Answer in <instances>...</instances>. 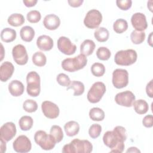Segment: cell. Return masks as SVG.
I'll return each instance as SVG.
<instances>
[{
    "mask_svg": "<svg viewBox=\"0 0 153 153\" xmlns=\"http://www.w3.org/2000/svg\"><path fill=\"white\" fill-rule=\"evenodd\" d=\"M126 139V130L120 126H116L112 131H107L103 136L104 144L111 148V152H123L125 147L124 141Z\"/></svg>",
    "mask_w": 153,
    "mask_h": 153,
    "instance_id": "1",
    "label": "cell"
},
{
    "mask_svg": "<svg viewBox=\"0 0 153 153\" xmlns=\"http://www.w3.org/2000/svg\"><path fill=\"white\" fill-rule=\"evenodd\" d=\"M93 151V145L88 140L75 139L63 146V153H89Z\"/></svg>",
    "mask_w": 153,
    "mask_h": 153,
    "instance_id": "2",
    "label": "cell"
},
{
    "mask_svg": "<svg viewBox=\"0 0 153 153\" xmlns=\"http://www.w3.org/2000/svg\"><path fill=\"white\" fill-rule=\"evenodd\" d=\"M87 63V57L79 54L73 58H67L64 59L61 63L62 68L68 72H74L84 68Z\"/></svg>",
    "mask_w": 153,
    "mask_h": 153,
    "instance_id": "3",
    "label": "cell"
},
{
    "mask_svg": "<svg viewBox=\"0 0 153 153\" xmlns=\"http://www.w3.org/2000/svg\"><path fill=\"white\" fill-rule=\"evenodd\" d=\"M137 58V54L135 50L127 49L117 51L114 57V61L118 65L130 66L134 63Z\"/></svg>",
    "mask_w": 153,
    "mask_h": 153,
    "instance_id": "4",
    "label": "cell"
},
{
    "mask_svg": "<svg viewBox=\"0 0 153 153\" xmlns=\"http://www.w3.org/2000/svg\"><path fill=\"white\" fill-rule=\"evenodd\" d=\"M40 76L35 71L29 72L26 76L27 93L32 97H37L41 91Z\"/></svg>",
    "mask_w": 153,
    "mask_h": 153,
    "instance_id": "5",
    "label": "cell"
},
{
    "mask_svg": "<svg viewBox=\"0 0 153 153\" xmlns=\"http://www.w3.org/2000/svg\"><path fill=\"white\" fill-rule=\"evenodd\" d=\"M34 140L37 145L45 151L53 149L56 143L53 137L43 130H38L35 133Z\"/></svg>",
    "mask_w": 153,
    "mask_h": 153,
    "instance_id": "6",
    "label": "cell"
},
{
    "mask_svg": "<svg viewBox=\"0 0 153 153\" xmlns=\"http://www.w3.org/2000/svg\"><path fill=\"white\" fill-rule=\"evenodd\" d=\"M106 91V86L102 82H94L88 91L87 98L89 102L96 103L99 102Z\"/></svg>",
    "mask_w": 153,
    "mask_h": 153,
    "instance_id": "7",
    "label": "cell"
},
{
    "mask_svg": "<svg viewBox=\"0 0 153 153\" xmlns=\"http://www.w3.org/2000/svg\"><path fill=\"white\" fill-rule=\"evenodd\" d=\"M102 21L101 13L96 9H92L87 12L84 19V25L89 29H96L99 27Z\"/></svg>",
    "mask_w": 153,
    "mask_h": 153,
    "instance_id": "8",
    "label": "cell"
},
{
    "mask_svg": "<svg viewBox=\"0 0 153 153\" xmlns=\"http://www.w3.org/2000/svg\"><path fill=\"white\" fill-rule=\"evenodd\" d=\"M112 82L117 88L126 87L128 83V73L124 69H116L112 73Z\"/></svg>",
    "mask_w": 153,
    "mask_h": 153,
    "instance_id": "9",
    "label": "cell"
},
{
    "mask_svg": "<svg viewBox=\"0 0 153 153\" xmlns=\"http://www.w3.org/2000/svg\"><path fill=\"white\" fill-rule=\"evenodd\" d=\"M14 150L19 153H26L30 151L32 148L31 142L25 135L18 136L13 144Z\"/></svg>",
    "mask_w": 153,
    "mask_h": 153,
    "instance_id": "10",
    "label": "cell"
},
{
    "mask_svg": "<svg viewBox=\"0 0 153 153\" xmlns=\"http://www.w3.org/2000/svg\"><path fill=\"white\" fill-rule=\"evenodd\" d=\"M12 55L14 62L19 65H25L28 61V55L25 47L17 44L13 48Z\"/></svg>",
    "mask_w": 153,
    "mask_h": 153,
    "instance_id": "11",
    "label": "cell"
},
{
    "mask_svg": "<svg viewBox=\"0 0 153 153\" xmlns=\"http://www.w3.org/2000/svg\"><path fill=\"white\" fill-rule=\"evenodd\" d=\"M57 44L59 50L66 55H72L76 50V46L66 36H60L57 40Z\"/></svg>",
    "mask_w": 153,
    "mask_h": 153,
    "instance_id": "12",
    "label": "cell"
},
{
    "mask_svg": "<svg viewBox=\"0 0 153 153\" xmlns=\"http://www.w3.org/2000/svg\"><path fill=\"white\" fill-rule=\"evenodd\" d=\"M136 99L134 94L129 90L118 93L115 97V102L122 106L131 107Z\"/></svg>",
    "mask_w": 153,
    "mask_h": 153,
    "instance_id": "13",
    "label": "cell"
},
{
    "mask_svg": "<svg viewBox=\"0 0 153 153\" xmlns=\"http://www.w3.org/2000/svg\"><path fill=\"white\" fill-rule=\"evenodd\" d=\"M41 109L44 116L50 119L57 118L60 113V110L57 105L48 100L42 103Z\"/></svg>",
    "mask_w": 153,
    "mask_h": 153,
    "instance_id": "14",
    "label": "cell"
},
{
    "mask_svg": "<svg viewBox=\"0 0 153 153\" xmlns=\"http://www.w3.org/2000/svg\"><path fill=\"white\" fill-rule=\"evenodd\" d=\"M16 131V127L14 123H5L1 126L0 129L1 137L5 141L8 142L15 136Z\"/></svg>",
    "mask_w": 153,
    "mask_h": 153,
    "instance_id": "15",
    "label": "cell"
},
{
    "mask_svg": "<svg viewBox=\"0 0 153 153\" xmlns=\"http://www.w3.org/2000/svg\"><path fill=\"white\" fill-rule=\"evenodd\" d=\"M131 23L135 30L138 31H143L148 27L146 16L142 13L133 14L131 17Z\"/></svg>",
    "mask_w": 153,
    "mask_h": 153,
    "instance_id": "16",
    "label": "cell"
},
{
    "mask_svg": "<svg viewBox=\"0 0 153 153\" xmlns=\"http://www.w3.org/2000/svg\"><path fill=\"white\" fill-rule=\"evenodd\" d=\"M14 67L10 62H3L0 67V79L2 82H6L13 74Z\"/></svg>",
    "mask_w": 153,
    "mask_h": 153,
    "instance_id": "17",
    "label": "cell"
},
{
    "mask_svg": "<svg viewBox=\"0 0 153 153\" xmlns=\"http://www.w3.org/2000/svg\"><path fill=\"white\" fill-rule=\"evenodd\" d=\"M43 25L44 27L50 30L57 29L60 25V20L59 17L54 14H50L44 19Z\"/></svg>",
    "mask_w": 153,
    "mask_h": 153,
    "instance_id": "18",
    "label": "cell"
},
{
    "mask_svg": "<svg viewBox=\"0 0 153 153\" xmlns=\"http://www.w3.org/2000/svg\"><path fill=\"white\" fill-rule=\"evenodd\" d=\"M36 45L42 51H50L53 47V40L50 36L42 35L37 38Z\"/></svg>",
    "mask_w": 153,
    "mask_h": 153,
    "instance_id": "19",
    "label": "cell"
},
{
    "mask_svg": "<svg viewBox=\"0 0 153 153\" xmlns=\"http://www.w3.org/2000/svg\"><path fill=\"white\" fill-rule=\"evenodd\" d=\"M8 90L13 96L19 97L23 93L25 87L21 81L15 79L10 82L8 85Z\"/></svg>",
    "mask_w": 153,
    "mask_h": 153,
    "instance_id": "20",
    "label": "cell"
},
{
    "mask_svg": "<svg viewBox=\"0 0 153 153\" xmlns=\"http://www.w3.org/2000/svg\"><path fill=\"white\" fill-rule=\"evenodd\" d=\"M96 47V44L91 39L84 40L80 45V53L88 56L91 55Z\"/></svg>",
    "mask_w": 153,
    "mask_h": 153,
    "instance_id": "21",
    "label": "cell"
},
{
    "mask_svg": "<svg viewBox=\"0 0 153 153\" xmlns=\"http://www.w3.org/2000/svg\"><path fill=\"white\" fill-rule=\"evenodd\" d=\"M64 130L68 136L72 137L78 133L79 131V125L76 121H70L65 124Z\"/></svg>",
    "mask_w": 153,
    "mask_h": 153,
    "instance_id": "22",
    "label": "cell"
},
{
    "mask_svg": "<svg viewBox=\"0 0 153 153\" xmlns=\"http://www.w3.org/2000/svg\"><path fill=\"white\" fill-rule=\"evenodd\" d=\"M20 36L23 41L27 42H30L35 36V30L29 26H23L20 30Z\"/></svg>",
    "mask_w": 153,
    "mask_h": 153,
    "instance_id": "23",
    "label": "cell"
},
{
    "mask_svg": "<svg viewBox=\"0 0 153 153\" xmlns=\"http://www.w3.org/2000/svg\"><path fill=\"white\" fill-rule=\"evenodd\" d=\"M16 31L10 27L3 29L1 32V40L5 42H11L14 41L16 38Z\"/></svg>",
    "mask_w": 153,
    "mask_h": 153,
    "instance_id": "24",
    "label": "cell"
},
{
    "mask_svg": "<svg viewBox=\"0 0 153 153\" xmlns=\"http://www.w3.org/2000/svg\"><path fill=\"white\" fill-rule=\"evenodd\" d=\"M133 106L135 112L139 114H145L149 109V105L148 103L143 99H139L134 100Z\"/></svg>",
    "mask_w": 153,
    "mask_h": 153,
    "instance_id": "25",
    "label": "cell"
},
{
    "mask_svg": "<svg viewBox=\"0 0 153 153\" xmlns=\"http://www.w3.org/2000/svg\"><path fill=\"white\" fill-rule=\"evenodd\" d=\"M7 22L10 25L14 27H18L22 26L25 23V19L22 14L14 13L8 17Z\"/></svg>",
    "mask_w": 153,
    "mask_h": 153,
    "instance_id": "26",
    "label": "cell"
},
{
    "mask_svg": "<svg viewBox=\"0 0 153 153\" xmlns=\"http://www.w3.org/2000/svg\"><path fill=\"white\" fill-rule=\"evenodd\" d=\"M73 89L74 96H78L82 94L84 92L85 87L84 84L79 81H72L71 82L69 85L67 87V90Z\"/></svg>",
    "mask_w": 153,
    "mask_h": 153,
    "instance_id": "27",
    "label": "cell"
},
{
    "mask_svg": "<svg viewBox=\"0 0 153 153\" xmlns=\"http://www.w3.org/2000/svg\"><path fill=\"white\" fill-rule=\"evenodd\" d=\"M94 36L97 41L103 42H106L109 39V33L107 29L103 27H100L94 31Z\"/></svg>",
    "mask_w": 153,
    "mask_h": 153,
    "instance_id": "28",
    "label": "cell"
},
{
    "mask_svg": "<svg viewBox=\"0 0 153 153\" xmlns=\"http://www.w3.org/2000/svg\"><path fill=\"white\" fill-rule=\"evenodd\" d=\"M33 121L31 117L25 115L22 116L19 121V125L20 129L23 131H28L33 126Z\"/></svg>",
    "mask_w": 153,
    "mask_h": 153,
    "instance_id": "29",
    "label": "cell"
},
{
    "mask_svg": "<svg viewBox=\"0 0 153 153\" xmlns=\"http://www.w3.org/2000/svg\"><path fill=\"white\" fill-rule=\"evenodd\" d=\"M89 117L93 121H100L105 118V112L99 108H93L89 111Z\"/></svg>",
    "mask_w": 153,
    "mask_h": 153,
    "instance_id": "30",
    "label": "cell"
},
{
    "mask_svg": "<svg viewBox=\"0 0 153 153\" xmlns=\"http://www.w3.org/2000/svg\"><path fill=\"white\" fill-rule=\"evenodd\" d=\"M33 63L39 67L44 66L47 62V58L45 55L41 51H37L35 53L32 57Z\"/></svg>",
    "mask_w": 153,
    "mask_h": 153,
    "instance_id": "31",
    "label": "cell"
},
{
    "mask_svg": "<svg viewBox=\"0 0 153 153\" xmlns=\"http://www.w3.org/2000/svg\"><path fill=\"white\" fill-rule=\"evenodd\" d=\"M128 28L127 22L123 19H117L113 25L114 30L117 33H122Z\"/></svg>",
    "mask_w": 153,
    "mask_h": 153,
    "instance_id": "32",
    "label": "cell"
},
{
    "mask_svg": "<svg viewBox=\"0 0 153 153\" xmlns=\"http://www.w3.org/2000/svg\"><path fill=\"white\" fill-rule=\"evenodd\" d=\"M50 134L53 137L56 143H59L63 138V133L62 129L59 126L57 125H53L51 126Z\"/></svg>",
    "mask_w": 153,
    "mask_h": 153,
    "instance_id": "33",
    "label": "cell"
},
{
    "mask_svg": "<svg viewBox=\"0 0 153 153\" xmlns=\"http://www.w3.org/2000/svg\"><path fill=\"white\" fill-rule=\"evenodd\" d=\"M145 36V32L134 30L130 34V39L133 44H140L144 41Z\"/></svg>",
    "mask_w": 153,
    "mask_h": 153,
    "instance_id": "34",
    "label": "cell"
},
{
    "mask_svg": "<svg viewBox=\"0 0 153 153\" xmlns=\"http://www.w3.org/2000/svg\"><path fill=\"white\" fill-rule=\"evenodd\" d=\"M91 72L94 76L100 77L104 75L105 72V67L102 63L96 62L92 65L91 67Z\"/></svg>",
    "mask_w": 153,
    "mask_h": 153,
    "instance_id": "35",
    "label": "cell"
},
{
    "mask_svg": "<svg viewBox=\"0 0 153 153\" xmlns=\"http://www.w3.org/2000/svg\"><path fill=\"white\" fill-rule=\"evenodd\" d=\"M96 56L99 60H108L111 56V53L108 48L100 47L96 51Z\"/></svg>",
    "mask_w": 153,
    "mask_h": 153,
    "instance_id": "36",
    "label": "cell"
},
{
    "mask_svg": "<svg viewBox=\"0 0 153 153\" xmlns=\"http://www.w3.org/2000/svg\"><path fill=\"white\" fill-rule=\"evenodd\" d=\"M23 108L27 112H34L38 109V104L36 102L32 99H27L23 104Z\"/></svg>",
    "mask_w": 153,
    "mask_h": 153,
    "instance_id": "37",
    "label": "cell"
},
{
    "mask_svg": "<svg viewBox=\"0 0 153 153\" xmlns=\"http://www.w3.org/2000/svg\"><path fill=\"white\" fill-rule=\"evenodd\" d=\"M102 132V126L99 124H92L88 129V134L92 139L98 137Z\"/></svg>",
    "mask_w": 153,
    "mask_h": 153,
    "instance_id": "38",
    "label": "cell"
},
{
    "mask_svg": "<svg viewBox=\"0 0 153 153\" xmlns=\"http://www.w3.org/2000/svg\"><path fill=\"white\" fill-rule=\"evenodd\" d=\"M26 18L30 23H36L40 20L41 18V15L40 12L37 10H31L29 13H27L26 15Z\"/></svg>",
    "mask_w": 153,
    "mask_h": 153,
    "instance_id": "39",
    "label": "cell"
},
{
    "mask_svg": "<svg viewBox=\"0 0 153 153\" xmlns=\"http://www.w3.org/2000/svg\"><path fill=\"white\" fill-rule=\"evenodd\" d=\"M56 81L58 84L63 87H68L71 83V80L69 77L65 74L60 73L58 74L56 77Z\"/></svg>",
    "mask_w": 153,
    "mask_h": 153,
    "instance_id": "40",
    "label": "cell"
},
{
    "mask_svg": "<svg viewBox=\"0 0 153 153\" xmlns=\"http://www.w3.org/2000/svg\"><path fill=\"white\" fill-rule=\"evenodd\" d=\"M117 6L122 10H128L132 5V1L131 0H117L116 1Z\"/></svg>",
    "mask_w": 153,
    "mask_h": 153,
    "instance_id": "41",
    "label": "cell"
},
{
    "mask_svg": "<svg viewBox=\"0 0 153 153\" xmlns=\"http://www.w3.org/2000/svg\"><path fill=\"white\" fill-rule=\"evenodd\" d=\"M143 125L147 128H151L153 126V117L152 115H146L142 120Z\"/></svg>",
    "mask_w": 153,
    "mask_h": 153,
    "instance_id": "42",
    "label": "cell"
},
{
    "mask_svg": "<svg viewBox=\"0 0 153 153\" xmlns=\"http://www.w3.org/2000/svg\"><path fill=\"white\" fill-rule=\"evenodd\" d=\"M146 93L147 95L151 97H153V80L151 79L146 86Z\"/></svg>",
    "mask_w": 153,
    "mask_h": 153,
    "instance_id": "43",
    "label": "cell"
},
{
    "mask_svg": "<svg viewBox=\"0 0 153 153\" xmlns=\"http://www.w3.org/2000/svg\"><path fill=\"white\" fill-rule=\"evenodd\" d=\"M83 0H69L68 1V2L69 5L72 7H80L82 4L83 3Z\"/></svg>",
    "mask_w": 153,
    "mask_h": 153,
    "instance_id": "44",
    "label": "cell"
},
{
    "mask_svg": "<svg viewBox=\"0 0 153 153\" xmlns=\"http://www.w3.org/2000/svg\"><path fill=\"white\" fill-rule=\"evenodd\" d=\"M37 2V0H23V1L25 5L27 7H32L35 6Z\"/></svg>",
    "mask_w": 153,
    "mask_h": 153,
    "instance_id": "45",
    "label": "cell"
},
{
    "mask_svg": "<svg viewBox=\"0 0 153 153\" xmlns=\"http://www.w3.org/2000/svg\"><path fill=\"white\" fill-rule=\"evenodd\" d=\"M5 142L6 141H5L1 137V152L2 153L5 152L6 151L7 146Z\"/></svg>",
    "mask_w": 153,
    "mask_h": 153,
    "instance_id": "46",
    "label": "cell"
},
{
    "mask_svg": "<svg viewBox=\"0 0 153 153\" xmlns=\"http://www.w3.org/2000/svg\"><path fill=\"white\" fill-rule=\"evenodd\" d=\"M127 152H140V151L136 147H130L127 151Z\"/></svg>",
    "mask_w": 153,
    "mask_h": 153,
    "instance_id": "47",
    "label": "cell"
},
{
    "mask_svg": "<svg viewBox=\"0 0 153 153\" xmlns=\"http://www.w3.org/2000/svg\"><path fill=\"white\" fill-rule=\"evenodd\" d=\"M152 32H151V33L149 36V38L148 39V44L150 46H152Z\"/></svg>",
    "mask_w": 153,
    "mask_h": 153,
    "instance_id": "48",
    "label": "cell"
}]
</instances>
